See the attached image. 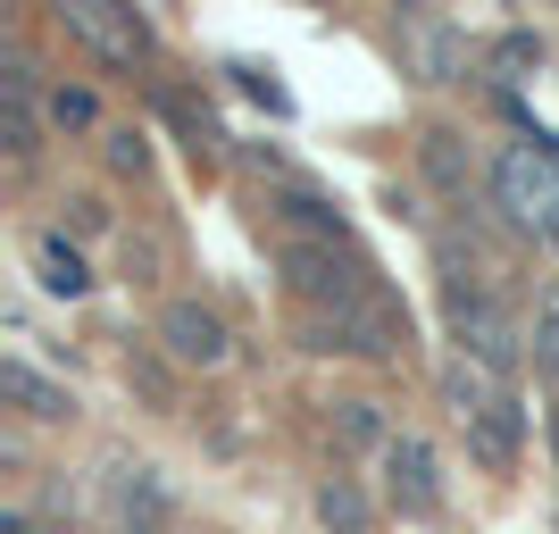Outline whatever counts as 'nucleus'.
Returning a JSON list of instances; mask_svg holds the SVG:
<instances>
[{
  "mask_svg": "<svg viewBox=\"0 0 559 534\" xmlns=\"http://www.w3.org/2000/svg\"><path fill=\"white\" fill-rule=\"evenodd\" d=\"M492 192H501V210H510L526 234L559 242V151H543V134L501 151V167H492Z\"/></svg>",
  "mask_w": 559,
  "mask_h": 534,
  "instance_id": "nucleus-1",
  "label": "nucleus"
},
{
  "mask_svg": "<svg viewBox=\"0 0 559 534\" xmlns=\"http://www.w3.org/2000/svg\"><path fill=\"white\" fill-rule=\"evenodd\" d=\"M443 309H451V334H460V343L476 351L485 368H510V359H518V325L501 318V309H492L485 293H476V284H460V276H451Z\"/></svg>",
  "mask_w": 559,
  "mask_h": 534,
  "instance_id": "nucleus-2",
  "label": "nucleus"
},
{
  "mask_svg": "<svg viewBox=\"0 0 559 534\" xmlns=\"http://www.w3.org/2000/svg\"><path fill=\"white\" fill-rule=\"evenodd\" d=\"M68 34H75V43H93L109 68H134V59H142V17H134V9H109V0H75Z\"/></svg>",
  "mask_w": 559,
  "mask_h": 534,
  "instance_id": "nucleus-3",
  "label": "nucleus"
},
{
  "mask_svg": "<svg viewBox=\"0 0 559 534\" xmlns=\"http://www.w3.org/2000/svg\"><path fill=\"white\" fill-rule=\"evenodd\" d=\"M159 343L176 351L185 368H217V359H226V318H217V309H201V301H167Z\"/></svg>",
  "mask_w": 559,
  "mask_h": 534,
  "instance_id": "nucleus-4",
  "label": "nucleus"
},
{
  "mask_svg": "<svg viewBox=\"0 0 559 534\" xmlns=\"http://www.w3.org/2000/svg\"><path fill=\"white\" fill-rule=\"evenodd\" d=\"M467 451H476L492 476H501V467H518V451H526V410H518L510 393L492 401V410H476V418H467Z\"/></svg>",
  "mask_w": 559,
  "mask_h": 534,
  "instance_id": "nucleus-5",
  "label": "nucleus"
},
{
  "mask_svg": "<svg viewBox=\"0 0 559 534\" xmlns=\"http://www.w3.org/2000/svg\"><path fill=\"white\" fill-rule=\"evenodd\" d=\"M384 467H393L401 510H435V501H443V485H435V451H426L418 435H393V442H384Z\"/></svg>",
  "mask_w": 559,
  "mask_h": 534,
  "instance_id": "nucleus-6",
  "label": "nucleus"
},
{
  "mask_svg": "<svg viewBox=\"0 0 559 534\" xmlns=\"http://www.w3.org/2000/svg\"><path fill=\"white\" fill-rule=\"evenodd\" d=\"M334 343H343V351H368V359H384V351L401 343V318L376 301V293H359L350 309H334Z\"/></svg>",
  "mask_w": 559,
  "mask_h": 534,
  "instance_id": "nucleus-7",
  "label": "nucleus"
},
{
  "mask_svg": "<svg viewBox=\"0 0 559 534\" xmlns=\"http://www.w3.org/2000/svg\"><path fill=\"white\" fill-rule=\"evenodd\" d=\"M0 393H9V401H17V410H25V418H68V410H75V401H68V384H50V376H34V368H25V359H0Z\"/></svg>",
  "mask_w": 559,
  "mask_h": 534,
  "instance_id": "nucleus-8",
  "label": "nucleus"
},
{
  "mask_svg": "<svg viewBox=\"0 0 559 534\" xmlns=\"http://www.w3.org/2000/svg\"><path fill=\"white\" fill-rule=\"evenodd\" d=\"M318 518H326L334 534H368V526H376L368 493L350 485V476H326V485H318Z\"/></svg>",
  "mask_w": 559,
  "mask_h": 534,
  "instance_id": "nucleus-9",
  "label": "nucleus"
},
{
  "mask_svg": "<svg viewBox=\"0 0 559 534\" xmlns=\"http://www.w3.org/2000/svg\"><path fill=\"white\" fill-rule=\"evenodd\" d=\"M0 126H9V151H34V84H25V68H0Z\"/></svg>",
  "mask_w": 559,
  "mask_h": 534,
  "instance_id": "nucleus-10",
  "label": "nucleus"
},
{
  "mask_svg": "<svg viewBox=\"0 0 559 534\" xmlns=\"http://www.w3.org/2000/svg\"><path fill=\"white\" fill-rule=\"evenodd\" d=\"M34 268H43V284H50V293H68V301L93 284V276H84V259H75L59 234H43V242H34Z\"/></svg>",
  "mask_w": 559,
  "mask_h": 534,
  "instance_id": "nucleus-11",
  "label": "nucleus"
},
{
  "mask_svg": "<svg viewBox=\"0 0 559 534\" xmlns=\"http://www.w3.org/2000/svg\"><path fill=\"white\" fill-rule=\"evenodd\" d=\"M409 50H418L426 75H451V68H460V43H451L443 25H418V34H409Z\"/></svg>",
  "mask_w": 559,
  "mask_h": 534,
  "instance_id": "nucleus-12",
  "label": "nucleus"
},
{
  "mask_svg": "<svg viewBox=\"0 0 559 534\" xmlns=\"http://www.w3.org/2000/svg\"><path fill=\"white\" fill-rule=\"evenodd\" d=\"M535 351H543V368L559 376V293H543V309H535Z\"/></svg>",
  "mask_w": 559,
  "mask_h": 534,
  "instance_id": "nucleus-13",
  "label": "nucleus"
},
{
  "mask_svg": "<svg viewBox=\"0 0 559 534\" xmlns=\"http://www.w3.org/2000/svg\"><path fill=\"white\" fill-rule=\"evenodd\" d=\"M334 426L343 442H376V401H334Z\"/></svg>",
  "mask_w": 559,
  "mask_h": 534,
  "instance_id": "nucleus-14",
  "label": "nucleus"
},
{
  "mask_svg": "<svg viewBox=\"0 0 559 534\" xmlns=\"http://www.w3.org/2000/svg\"><path fill=\"white\" fill-rule=\"evenodd\" d=\"M50 117H59V126H93V93H59Z\"/></svg>",
  "mask_w": 559,
  "mask_h": 534,
  "instance_id": "nucleus-15",
  "label": "nucleus"
}]
</instances>
